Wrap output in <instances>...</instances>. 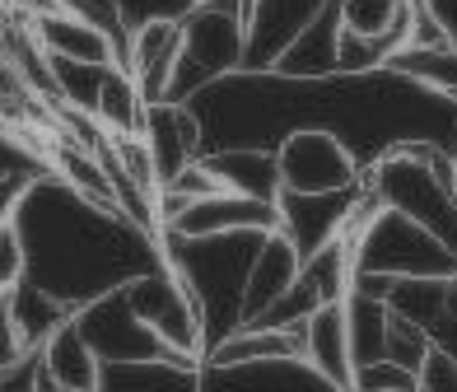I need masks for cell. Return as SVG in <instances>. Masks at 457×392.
Here are the masks:
<instances>
[{
  "mask_svg": "<svg viewBox=\"0 0 457 392\" xmlns=\"http://www.w3.org/2000/svg\"><path fill=\"white\" fill-rule=\"evenodd\" d=\"M187 108L201 121L205 154L238 146L276 150L289 131H331L355 150L364 169L397 146H434L457 159V103L387 66L322 79L238 71L201 89Z\"/></svg>",
  "mask_w": 457,
  "mask_h": 392,
  "instance_id": "cell-1",
  "label": "cell"
},
{
  "mask_svg": "<svg viewBox=\"0 0 457 392\" xmlns=\"http://www.w3.org/2000/svg\"><path fill=\"white\" fill-rule=\"evenodd\" d=\"M10 220L19 224V238L29 253L24 280L71 308L121 290L163 262L159 238L150 229H140L112 205L89 201L52 169L29 182Z\"/></svg>",
  "mask_w": 457,
  "mask_h": 392,
  "instance_id": "cell-2",
  "label": "cell"
},
{
  "mask_svg": "<svg viewBox=\"0 0 457 392\" xmlns=\"http://www.w3.org/2000/svg\"><path fill=\"white\" fill-rule=\"evenodd\" d=\"M266 234H215V238H178L159 234L163 262L182 276V285L192 290L201 308L205 327V355L234 337L243 327V295H247V271Z\"/></svg>",
  "mask_w": 457,
  "mask_h": 392,
  "instance_id": "cell-3",
  "label": "cell"
},
{
  "mask_svg": "<svg viewBox=\"0 0 457 392\" xmlns=\"http://www.w3.org/2000/svg\"><path fill=\"white\" fill-rule=\"evenodd\" d=\"M373 205L402 211L457 253V159L434 146H397L364 169Z\"/></svg>",
  "mask_w": 457,
  "mask_h": 392,
  "instance_id": "cell-4",
  "label": "cell"
},
{
  "mask_svg": "<svg viewBox=\"0 0 457 392\" xmlns=\"http://www.w3.org/2000/svg\"><path fill=\"white\" fill-rule=\"evenodd\" d=\"M355 243V276H387V280H453L457 253L434 238L425 224L406 220L402 211L373 205L364 192V205L350 224Z\"/></svg>",
  "mask_w": 457,
  "mask_h": 392,
  "instance_id": "cell-5",
  "label": "cell"
},
{
  "mask_svg": "<svg viewBox=\"0 0 457 392\" xmlns=\"http://www.w3.org/2000/svg\"><path fill=\"white\" fill-rule=\"evenodd\" d=\"M182 52L163 103H192L201 89L238 75L247 61V0H201L182 19Z\"/></svg>",
  "mask_w": 457,
  "mask_h": 392,
  "instance_id": "cell-6",
  "label": "cell"
},
{
  "mask_svg": "<svg viewBox=\"0 0 457 392\" xmlns=\"http://www.w3.org/2000/svg\"><path fill=\"white\" fill-rule=\"evenodd\" d=\"M127 299L140 313V322L169 346V355L182 364H205V327H201V308L192 290L182 285V276L169 262H159L154 271H145L127 285Z\"/></svg>",
  "mask_w": 457,
  "mask_h": 392,
  "instance_id": "cell-7",
  "label": "cell"
},
{
  "mask_svg": "<svg viewBox=\"0 0 457 392\" xmlns=\"http://www.w3.org/2000/svg\"><path fill=\"white\" fill-rule=\"evenodd\" d=\"M276 169H280V192L295 196L350 192L364 182V163L331 131H289L276 146Z\"/></svg>",
  "mask_w": 457,
  "mask_h": 392,
  "instance_id": "cell-8",
  "label": "cell"
},
{
  "mask_svg": "<svg viewBox=\"0 0 457 392\" xmlns=\"http://www.w3.org/2000/svg\"><path fill=\"white\" fill-rule=\"evenodd\" d=\"M75 327L79 337L89 341V350L103 360V364H150V360H178L169 355V346H163L150 327L140 322V313L131 308L127 299V285L121 290H108L89 304L75 308ZM182 364V360H178Z\"/></svg>",
  "mask_w": 457,
  "mask_h": 392,
  "instance_id": "cell-9",
  "label": "cell"
},
{
  "mask_svg": "<svg viewBox=\"0 0 457 392\" xmlns=\"http://www.w3.org/2000/svg\"><path fill=\"white\" fill-rule=\"evenodd\" d=\"M276 229H280V205L276 201L215 192V196H201L192 205H182V211H173L169 220H163L159 234L215 238V234H276Z\"/></svg>",
  "mask_w": 457,
  "mask_h": 392,
  "instance_id": "cell-10",
  "label": "cell"
},
{
  "mask_svg": "<svg viewBox=\"0 0 457 392\" xmlns=\"http://www.w3.org/2000/svg\"><path fill=\"white\" fill-rule=\"evenodd\" d=\"M280 234L299 247V257H313L318 247L331 238H341L355 224L360 205H364V182L350 192H327V196H295L280 192Z\"/></svg>",
  "mask_w": 457,
  "mask_h": 392,
  "instance_id": "cell-11",
  "label": "cell"
},
{
  "mask_svg": "<svg viewBox=\"0 0 457 392\" xmlns=\"http://www.w3.org/2000/svg\"><path fill=\"white\" fill-rule=\"evenodd\" d=\"M331 0H247V61L243 71H271L289 43L313 24Z\"/></svg>",
  "mask_w": 457,
  "mask_h": 392,
  "instance_id": "cell-12",
  "label": "cell"
},
{
  "mask_svg": "<svg viewBox=\"0 0 457 392\" xmlns=\"http://www.w3.org/2000/svg\"><path fill=\"white\" fill-rule=\"evenodd\" d=\"M140 140L154 159V178L159 188L173 182L182 169L205 154V136H201V121L187 103H150L145 108V127H140Z\"/></svg>",
  "mask_w": 457,
  "mask_h": 392,
  "instance_id": "cell-13",
  "label": "cell"
},
{
  "mask_svg": "<svg viewBox=\"0 0 457 392\" xmlns=\"http://www.w3.org/2000/svg\"><path fill=\"white\" fill-rule=\"evenodd\" d=\"M29 33H33V43L43 47V56L79 61V66H121V47L112 38L94 24H85V19L66 14V10L37 5L29 14Z\"/></svg>",
  "mask_w": 457,
  "mask_h": 392,
  "instance_id": "cell-14",
  "label": "cell"
},
{
  "mask_svg": "<svg viewBox=\"0 0 457 392\" xmlns=\"http://www.w3.org/2000/svg\"><path fill=\"white\" fill-rule=\"evenodd\" d=\"M178 52H182V24L178 19H145L131 29L127 43V71L136 79V89L145 94V103H163L178 71Z\"/></svg>",
  "mask_w": 457,
  "mask_h": 392,
  "instance_id": "cell-15",
  "label": "cell"
},
{
  "mask_svg": "<svg viewBox=\"0 0 457 392\" xmlns=\"http://www.w3.org/2000/svg\"><path fill=\"white\" fill-rule=\"evenodd\" d=\"M201 392H341L303 360H257V364H201Z\"/></svg>",
  "mask_w": 457,
  "mask_h": 392,
  "instance_id": "cell-16",
  "label": "cell"
},
{
  "mask_svg": "<svg viewBox=\"0 0 457 392\" xmlns=\"http://www.w3.org/2000/svg\"><path fill=\"white\" fill-rule=\"evenodd\" d=\"M299 346H303V364L322 374L331 388L355 392V355H350V327H345V299L341 304H322L313 318L299 327Z\"/></svg>",
  "mask_w": 457,
  "mask_h": 392,
  "instance_id": "cell-17",
  "label": "cell"
},
{
  "mask_svg": "<svg viewBox=\"0 0 457 392\" xmlns=\"http://www.w3.org/2000/svg\"><path fill=\"white\" fill-rule=\"evenodd\" d=\"M303 271V257H299V247L289 243L280 229L276 234H266L262 247H257V257H253V271H247V295H243V322H257L266 308H271L289 285L299 280Z\"/></svg>",
  "mask_w": 457,
  "mask_h": 392,
  "instance_id": "cell-18",
  "label": "cell"
},
{
  "mask_svg": "<svg viewBox=\"0 0 457 392\" xmlns=\"http://www.w3.org/2000/svg\"><path fill=\"white\" fill-rule=\"evenodd\" d=\"M37 364H43V374L56 379L66 392H98V379H103V360L89 350V341L79 337L75 318L61 322L56 332L37 346Z\"/></svg>",
  "mask_w": 457,
  "mask_h": 392,
  "instance_id": "cell-19",
  "label": "cell"
},
{
  "mask_svg": "<svg viewBox=\"0 0 457 392\" xmlns=\"http://www.w3.org/2000/svg\"><path fill=\"white\" fill-rule=\"evenodd\" d=\"M201 159H205V169L220 178V188H224V192L257 196V201H280L276 150L238 146V150H211V154H201Z\"/></svg>",
  "mask_w": 457,
  "mask_h": 392,
  "instance_id": "cell-20",
  "label": "cell"
},
{
  "mask_svg": "<svg viewBox=\"0 0 457 392\" xmlns=\"http://www.w3.org/2000/svg\"><path fill=\"white\" fill-rule=\"evenodd\" d=\"M98 392H201V364H178V360L103 364Z\"/></svg>",
  "mask_w": 457,
  "mask_h": 392,
  "instance_id": "cell-21",
  "label": "cell"
},
{
  "mask_svg": "<svg viewBox=\"0 0 457 392\" xmlns=\"http://www.w3.org/2000/svg\"><path fill=\"white\" fill-rule=\"evenodd\" d=\"M5 313H10V322H14V332L24 337V346L37 355V346H43L61 322H71L75 308L61 304V299L47 295V290H37L33 280H19L14 290L5 295Z\"/></svg>",
  "mask_w": 457,
  "mask_h": 392,
  "instance_id": "cell-22",
  "label": "cell"
},
{
  "mask_svg": "<svg viewBox=\"0 0 457 392\" xmlns=\"http://www.w3.org/2000/svg\"><path fill=\"white\" fill-rule=\"evenodd\" d=\"M257 360H303L299 332H280V327H238L224 337L205 364H257Z\"/></svg>",
  "mask_w": 457,
  "mask_h": 392,
  "instance_id": "cell-23",
  "label": "cell"
},
{
  "mask_svg": "<svg viewBox=\"0 0 457 392\" xmlns=\"http://www.w3.org/2000/svg\"><path fill=\"white\" fill-rule=\"evenodd\" d=\"M387 71H397V75L415 79L420 89L457 103V52L448 43H406L402 52H392Z\"/></svg>",
  "mask_w": 457,
  "mask_h": 392,
  "instance_id": "cell-24",
  "label": "cell"
},
{
  "mask_svg": "<svg viewBox=\"0 0 457 392\" xmlns=\"http://www.w3.org/2000/svg\"><path fill=\"white\" fill-rule=\"evenodd\" d=\"M345 327H350V355H355V369L373 364V360H387V327H392L387 299L350 290L345 295Z\"/></svg>",
  "mask_w": 457,
  "mask_h": 392,
  "instance_id": "cell-25",
  "label": "cell"
},
{
  "mask_svg": "<svg viewBox=\"0 0 457 392\" xmlns=\"http://www.w3.org/2000/svg\"><path fill=\"white\" fill-rule=\"evenodd\" d=\"M145 94L136 89V79L121 71V66H112L108 71V79H103V94H98V108H94V121L108 136H140V127H145Z\"/></svg>",
  "mask_w": 457,
  "mask_h": 392,
  "instance_id": "cell-26",
  "label": "cell"
},
{
  "mask_svg": "<svg viewBox=\"0 0 457 392\" xmlns=\"http://www.w3.org/2000/svg\"><path fill=\"white\" fill-rule=\"evenodd\" d=\"M387 308L397 318L434 332V322H444V313H448V280H392Z\"/></svg>",
  "mask_w": 457,
  "mask_h": 392,
  "instance_id": "cell-27",
  "label": "cell"
},
{
  "mask_svg": "<svg viewBox=\"0 0 457 392\" xmlns=\"http://www.w3.org/2000/svg\"><path fill=\"white\" fill-rule=\"evenodd\" d=\"M429 346H434V337L425 332V327H415V322H406V318L392 313V327H387V360H392V364H402V369H411V374H420Z\"/></svg>",
  "mask_w": 457,
  "mask_h": 392,
  "instance_id": "cell-28",
  "label": "cell"
},
{
  "mask_svg": "<svg viewBox=\"0 0 457 392\" xmlns=\"http://www.w3.org/2000/svg\"><path fill=\"white\" fill-rule=\"evenodd\" d=\"M24 276H29V253L24 238H19V224L0 220V295H10Z\"/></svg>",
  "mask_w": 457,
  "mask_h": 392,
  "instance_id": "cell-29",
  "label": "cell"
},
{
  "mask_svg": "<svg viewBox=\"0 0 457 392\" xmlns=\"http://www.w3.org/2000/svg\"><path fill=\"white\" fill-rule=\"evenodd\" d=\"M355 392H415V374L392 360H373L355 369Z\"/></svg>",
  "mask_w": 457,
  "mask_h": 392,
  "instance_id": "cell-30",
  "label": "cell"
},
{
  "mask_svg": "<svg viewBox=\"0 0 457 392\" xmlns=\"http://www.w3.org/2000/svg\"><path fill=\"white\" fill-rule=\"evenodd\" d=\"M415 392H457V360L444 346H429L420 374H415Z\"/></svg>",
  "mask_w": 457,
  "mask_h": 392,
  "instance_id": "cell-31",
  "label": "cell"
},
{
  "mask_svg": "<svg viewBox=\"0 0 457 392\" xmlns=\"http://www.w3.org/2000/svg\"><path fill=\"white\" fill-rule=\"evenodd\" d=\"M121 5H127V19L136 29L145 19H182L187 10H196L201 0H121Z\"/></svg>",
  "mask_w": 457,
  "mask_h": 392,
  "instance_id": "cell-32",
  "label": "cell"
},
{
  "mask_svg": "<svg viewBox=\"0 0 457 392\" xmlns=\"http://www.w3.org/2000/svg\"><path fill=\"white\" fill-rule=\"evenodd\" d=\"M425 14V24H434V33L457 52V0H415Z\"/></svg>",
  "mask_w": 457,
  "mask_h": 392,
  "instance_id": "cell-33",
  "label": "cell"
},
{
  "mask_svg": "<svg viewBox=\"0 0 457 392\" xmlns=\"http://www.w3.org/2000/svg\"><path fill=\"white\" fill-rule=\"evenodd\" d=\"M33 379H37V355L5 369V374H0V392H33Z\"/></svg>",
  "mask_w": 457,
  "mask_h": 392,
  "instance_id": "cell-34",
  "label": "cell"
},
{
  "mask_svg": "<svg viewBox=\"0 0 457 392\" xmlns=\"http://www.w3.org/2000/svg\"><path fill=\"white\" fill-rule=\"evenodd\" d=\"M10 33H14V5H10V0H0V52H5Z\"/></svg>",
  "mask_w": 457,
  "mask_h": 392,
  "instance_id": "cell-35",
  "label": "cell"
},
{
  "mask_svg": "<svg viewBox=\"0 0 457 392\" xmlns=\"http://www.w3.org/2000/svg\"><path fill=\"white\" fill-rule=\"evenodd\" d=\"M33 392H66V388H61L56 379H47V374H43V364H37V379H33Z\"/></svg>",
  "mask_w": 457,
  "mask_h": 392,
  "instance_id": "cell-36",
  "label": "cell"
}]
</instances>
